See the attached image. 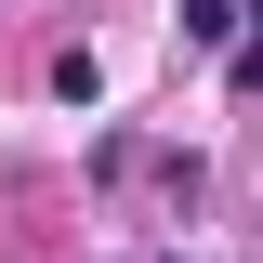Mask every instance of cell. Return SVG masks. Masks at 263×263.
I'll list each match as a JSON object with an SVG mask.
<instances>
[{
  "label": "cell",
  "instance_id": "7a4b0ae2",
  "mask_svg": "<svg viewBox=\"0 0 263 263\" xmlns=\"http://www.w3.org/2000/svg\"><path fill=\"white\" fill-rule=\"evenodd\" d=\"M237 92H263V40H237Z\"/></svg>",
  "mask_w": 263,
  "mask_h": 263
},
{
  "label": "cell",
  "instance_id": "6da1fadb",
  "mask_svg": "<svg viewBox=\"0 0 263 263\" xmlns=\"http://www.w3.org/2000/svg\"><path fill=\"white\" fill-rule=\"evenodd\" d=\"M237 13H250V0H184V40H197V53H224V40H237Z\"/></svg>",
  "mask_w": 263,
  "mask_h": 263
}]
</instances>
